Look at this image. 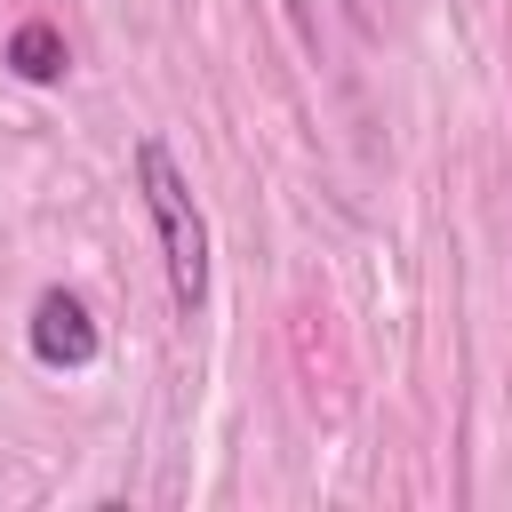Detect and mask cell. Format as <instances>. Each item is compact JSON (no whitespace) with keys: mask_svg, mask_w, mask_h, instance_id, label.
Returning a JSON list of instances; mask_svg holds the SVG:
<instances>
[{"mask_svg":"<svg viewBox=\"0 0 512 512\" xmlns=\"http://www.w3.org/2000/svg\"><path fill=\"white\" fill-rule=\"evenodd\" d=\"M136 184H144V208H152V232H160L168 296H176V312L192 320V312L208 304V224H200L192 184H184V168H176V152H168L160 136L136 144Z\"/></svg>","mask_w":512,"mask_h":512,"instance_id":"cell-1","label":"cell"},{"mask_svg":"<svg viewBox=\"0 0 512 512\" xmlns=\"http://www.w3.org/2000/svg\"><path fill=\"white\" fill-rule=\"evenodd\" d=\"M32 360L40 368H88L96 360V320L72 288H48L32 304Z\"/></svg>","mask_w":512,"mask_h":512,"instance_id":"cell-2","label":"cell"},{"mask_svg":"<svg viewBox=\"0 0 512 512\" xmlns=\"http://www.w3.org/2000/svg\"><path fill=\"white\" fill-rule=\"evenodd\" d=\"M64 64H72V56H64V32H56L48 16H32V24L8 32V72H16V80L48 88V80H64Z\"/></svg>","mask_w":512,"mask_h":512,"instance_id":"cell-3","label":"cell"}]
</instances>
